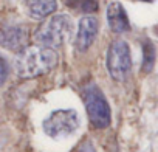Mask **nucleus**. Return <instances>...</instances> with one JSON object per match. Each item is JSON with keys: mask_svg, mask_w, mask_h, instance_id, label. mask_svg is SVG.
<instances>
[{"mask_svg": "<svg viewBox=\"0 0 158 152\" xmlns=\"http://www.w3.org/2000/svg\"><path fill=\"white\" fill-rule=\"evenodd\" d=\"M56 50L31 45L20 50L14 59V68L20 78H36L45 74L57 65Z\"/></svg>", "mask_w": 158, "mask_h": 152, "instance_id": "f257e3e1", "label": "nucleus"}, {"mask_svg": "<svg viewBox=\"0 0 158 152\" xmlns=\"http://www.w3.org/2000/svg\"><path fill=\"white\" fill-rule=\"evenodd\" d=\"M73 31L74 25L71 17L68 14H56L40 23L34 31V40L40 47L56 50L70 40Z\"/></svg>", "mask_w": 158, "mask_h": 152, "instance_id": "f03ea898", "label": "nucleus"}, {"mask_svg": "<svg viewBox=\"0 0 158 152\" xmlns=\"http://www.w3.org/2000/svg\"><path fill=\"white\" fill-rule=\"evenodd\" d=\"M79 124H81V121H79V115L76 113V110L60 109L54 110L50 116L45 118L44 132L54 140H60L73 135L77 130Z\"/></svg>", "mask_w": 158, "mask_h": 152, "instance_id": "7ed1b4c3", "label": "nucleus"}, {"mask_svg": "<svg viewBox=\"0 0 158 152\" xmlns=\"http://www.w3.org/2000/svg\"><path fill=\"white\" fill-rule=\"evenodd\" d=\"M107 71L115 81H126L132 70V56L127 42L124 40H113L107 50L106 59Z\"/></svg>", "mask_w": 158, "mask_h": 152, "instance_id": "20e7f679", "label": "nucleus"}, {"mask_svg": "<svg viewBox=\"0 0 158 152\" xmlns=\"http://www.w3.org/2000/svg\"><path fill=\"white\" fill-rule=\"evenodd\" d=\"M84 96H85V109H87L90 123L98 129L109 127L110 121H112V112H110V106H109L104 93L99 90V87L95 84H90L85 89Z\"/></svg>", "mask_w": 158, "mask_h": 152, "instance_id": "39448f33", "label": "nucleus"}, {"mask_svg": "<svg viewBox=\"0 0 158 152\" xmlns=\"http://www.w3.org/2000/svg\"><path fill=\"white\" fill-rule=\"evenodd\" d=\"M30 31L27 25L19 22H8L0 27V47L10 51H20L27 47Z\"/></svg>", "mask_w": 158, "mask_h": 152, "instance_id": "423d86ee", "label": "nucleus"}, {"mask_svg": "<svg viewBox=\"0 0 158 152\" xmlns=\"http://www.w3.org/2000/svg\"><path fill=\"white\" fill-rule=\"evenodd\" d=\"M98 30H99V23H98V19L93 16H85L79 20L76 40H74L76 50L87 51L92 47V44L95 42V39L98 36Z\"/></svg>", "mask_w": 158, "mask_h": 152, "instance_id": "0eeeda50", "label": "nucleus"}, {"mask_svg": "<svg viewBox=\"0 0 158 152\" xmlns=\"http://www.w3.org/2000/svg\"><path fill=\"white\" fill-rule=\"evenodd\" d=\"M107 22L113 33H127L130 30V22L126 10L119 2H110L107 6Z\"/></svg>", "mask_w": 158, "mask_h": 152, "instance_id": "6e6552de", "label": "nucleus"}, {"mask_svg": "<svg viewBox=\"0 0 158 152\" xmlns=\"http://www.w3.org/2000/svg\"><path fill=\"white\" fill-rule=\"evenodd\" d=\"M28 14L34 19H45L57 8L56 0H25Z\"/></svg>", "mask_w": 158, "mask_h": 152, "instance_id": "1a4fd4ad", "label": "nucleus"}, {"mask_svg": "<svg viewBox=\"0 0 158 152\" xmlns=\"http://www.w3.org/2000/svg\"><path fill=\"white\" fill-rule=\"evenodd\" d=\"M67 5L77 11H82L85 14L95 13L99 6V0H67Z\"/></svg>", "mask_w": 158, "mask_h": 152, "instance_id": "9d476101", "label": "nucleus"}, {"mask_svg": "<svg viewBox=\"0 0 158 152\" xmlns=\"http://www.w3.org/2000/svg\"><path fill=\"white\" fill-rule=\"evenodd\" d=\"M155 64V48L150 40H146L143 44V70L149 73L153 68Z\"/></svg>", "mask_w": 158, "mask_h": 152, "instance_id": "9b49d317", "label": "nucleus"}, {"mask_svg": "<svg viewBox=\"0 0 158 152\" xmlns=\"http://www.w3.org/2000/svg\"><path fill=\"white\" fill-rule=\"evenodd\" d=\"M8 73H10V67H8V62L0 56V87H2L8 78Z\"/></svg>", "mask_w": 158, "mask_h": 152, "instance_id": "f8f14e48", "label": "nucleus"}, {"mask_svg": "<svg viewBox=\"0 0 158 152\" xmlns=\"http://www.w3.org/2000/svg\"><path fill=\"white\" fill-rule=\"evenodd\" d=\"M81 152H96V150L93 149V146H92L90 143H85V144L82 146V149H81Z\"/></svg>", "mask_w": 158, "mask_h": 152, "instance_id": "ddd939ff", "label": "nucleus"}, {"mask_svg": "<svg viewBox=\"0 0 158 152\" xmlns=\"http://www.w3.org/2000/svg\"><path fill=\"white\" fill-rule=\"evenodd\" d=\"M141 2H153V0H141Z\"/></svg>", "mask_w": 158, "mask_h": 152, "instance_id": "4468645a", "label": "nucleus"}]
</instances>
